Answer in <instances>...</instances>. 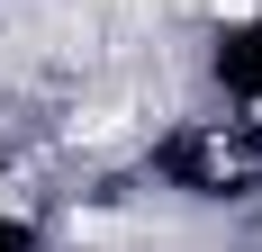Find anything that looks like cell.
Wrapping results in <instances>:
<instances>
[{
  "label": "cell",
  "mask_w": 262,
  "mask_h": 252,
  "mask_svg": "<svg viewBox=\"0 0 262 252\" xmlns=\"http://www.w3.org/2000/svg\"><path fill=\"white\" fill-rule=\"evenodd\" d=\"M208 9H253V0H208Z\"/></svg>",
  "instance_id": "1"
}]
</instances>
